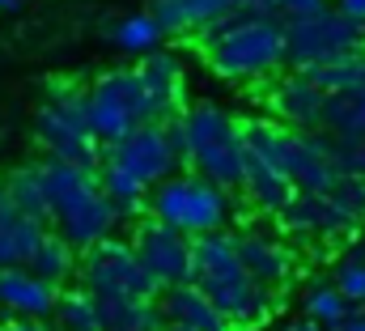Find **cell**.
I'll use <instances>...</instances> for the list:
<instances>
[{
    "label": "cell",
    "instance_id": "6da1fadb",
    "mask_svg": "<svg viewBox=\"0 0 365 331\" xmlns=\"http://www.w3.org/2000/svg\"><path fill=\"white\" fill-rule=\"evenodd\" d=\"M191 285L225 315L234 331H255L272 319L276 293L255 285L238 263L234 234H200L191 238Z\"/></svg>",
    "mask_w": 365,
    "mask_h": 331
},
{
    "label": "cell",
    "instance_id": "7a4b0ae2",
    "mask_svg": "<svg viewBox=\"0 0 365 331\" xmlns=\"http://www.w3.org/2000/svg\"><path fill=\"white\" fill-rule=\"evenodd\" d=\"M195 43L208 56V68L221 81L251 85L280 73L284 60V26L280 17H255V13H230L212 26L195 30Z\"/></svg>",
    "mask_w": 365,
    "mask_h": 331
},
{
    "label": "cell",
    "instance_id": "3957f363",
    "mask_svg": "<svg viewBox=\"0 0 365 331\" xmlns=\"http://www.w3.org/2000/svg\"><path fill=\"white\" fill-rule=\"evenodd\" d=\"M242 141H247V153L280 170L293 191H327L340 178L331 162V141L323 132H293V128H280L276 119H247Z\"/></svg>",
    "mask_w": 365,
    "mask_h": 331
},
{
    "label": "cell",
    "instance_id": "277c9868",
    "mask_svg": "<svg viewBox=\"0 0 365 331\" xmlns=\"http://www.w3.org/2000/svg\"><path fill=\"white\" fill-rule=\"evenodd\" d=\"M34 145L47 153V162H64L77 170L102 166V145L90 132V106L86 89L73 81H47L43 102L34 111Z\"/></svg>",
    "mask_w": 365,
    "mask_h": 331
},
{
    "label": "cell",
    "instance_id": "5b68a950",
    "mask_svg": "<svg viewBox=\"0 0 365 331\" xmlns=\"http://www.w3.org/2000/svg\"><path fill=\"white\" fill-rule=\"evenodd\" d=\"M179 128L187 141V166H195L200 178H208L225 191H238L242 170H247L242 123L217 102H195V106L179 111Z\"/></svg>",
    "mask_w": 365,
    "mask_h": 331
},
{
    "label": "cell",
    "instance_id": "8992f818",
    "mask_svg": "<svg viewBox=\"0 0 365 331\" xmlns=\"http://www.w3.org/2000/svg\"><path fill=\"white\" fill-rule=\"evenodd\" d=\"M47 166V191H51V225L60 238H68L77 250H90L93 243L110 238L119 217L110 200L98 187L93 170H77L64 162H43Z\"/></svg>",
    "mask_w": 365,
    "mask_h": 331
},
{
    "label": "cell",
    "instance_id": "52a82bcc",
    "mask_svg": "<svg viewBox=\"0 0 365 331\" xmlns=\"http://www.w3.org/2000/svg\"><path fill=\"white\" fill-rule=\"evenodd\" d=\"M145 208L153 213V221L179 230L187 238H200V234H221L234 221L238 204H234V191H225L200 174H170L166 183L153 187Z\"/></svg>",
    "mask_w": 365,
    "mask_h": 331
},
{
    "label": "cell",
    "instance_id": "ba28073f",
    "mask_svg": "<svg viewBox=\"0 0 365 331\" xmlns=\"http://www.w3.org/2000/svg\"><path fill=\"white\" fill-rule=\"evenodd\" d=\"M77 272H81V289L90 297H140V302H158V280L145 272V263L136 259L132 243H119V238H102L90 250H81L77 259Z\"/></svg>",
    "mask_w": 365,
    "mask_h": 331
},
{
    "label": "cell",
    "instance_id": "9c48e42d",
    "mask_svg": "<svg viewBox=\"0 0 365 331\" xmlns=\"http://www.w3.org/2000/svg\"><path fill=\"white\" fill-rule=\"evenodd\" d=\"M86 106H90V132L98 136V145H115L132 128L149 123V98H145V85L136 77V68L102 73L86 89Z\"/></svg>",
    "mask_w": 365,
    "mask_h": 331
},
{
    "label": "cell",
    "instance_id": "30bf717a",
    "mask_svg": "<svg viewBox=\"0 0 365 331\" xmlns=\"http://www.w3.org/2000/svg\"><path fill=\"white\" fill-rule=\"evenodd\" d=\"M284 26V60L293 68H306V64H319V60H331L340 51H353L365 43V26L349 21L344 13H336L331 4H323L319 13H306V17H293V21H280Z\"/></svg>",
    "mask_w": 365,
    "mask_h": 331
},
{
    "label": "cell",
    "instance_id": "8fae6325",
    "mask_svg": "<svg viewBox=\"0 0 365 331\" xmlns=\"http://www.w3.org/2000/svg\"><path fill=\"white\" fill-rule=\"evenodd\" d=\"M102 162L128 170L145 191H153L158 183H166L170 174L182 170V162L175 158V149H170V141H166V132H162V123H140V128H132L123 141L102 145Z\"/></svg>",
    "mask_w": 365,
    "mask_h": 331
},
{
    "label": "cell",
    "instance_id": "7c38bea8",
    "mask_svg": "<svg viewBox=\"0 0 365 331\" xmlns=\"http://www.w3.org/2000/svg\"><path fill=\"white\" fill-rule=\"evenodd\" d=\"M132 250L136 259L145 263V272L158 280V289H170V285H187L191 280V238L162 225V221H140L136 234H132Z\"/></svg>",
    "mask_w": 365,
    "mask_h": 331
},
{
    "label": "cell",
    "instance_id": "4fadbf2b",
    "mask_svg": "<svg viewBox=\"0 0 365 331\" xmlns=\"http://www.w3.org/2000/svg\"><path fill=\"white\" fill-rule=\"evenodd\" d=\"M234 250H238V263L247 268V276H251L255 285H264V289H272V293L276 289H289V280H293V272H297V259H293V250H289L284 238L247 225V230L234 234Z\"/></svg>",
    "mask_w": 365,
    "mask_h": 331
},
{
    "label": "cell",
    "instance_id": "5bb4252c",
    "mask_svg": "<svg viewBox=\"0 0 365 331\" xmlns=\"http://www.w3.org/2000/svg\"><path fill=\"white\" fill-rule=\"evenodd\" d=\"M166 34H195L212 26L217 17L230 13H255V17H276V0H153L149 9Z\"/></svg>",
    "mask_w": 365,
    "mask_h": 331
},
{
    "label": "cell",
    "instance_id": "9a60e30c",
    "mask_svg": "<svg viewBox=\"0 0 365 331\" xmlns=\"http://www.w3.org/2000/svg\"><path fill=\"white\" fill-rule=\"evenodd\" d=\"M136 77L145 85V98H149V123H166L182 111V98H187V73H182V60L175 51L158 47L149 56H140L136 64Z\"/></svg>",
    "mask_w": 365,
    "mask_h": 331
},
{
    "label": "cell",
    "instance_id": "2e32d148",
    "mask_svg": "<svg viewBox=\"0 0 365 331\" xmlns=\"http://www.w3.org/2000/svg\"><path fill=\"white\" fill-rule=\"evenodd\" d=\"M276 225L289 238H323V243H344L353 238V230L340 221V213L327 204L323 191H293L289 204L276 213Z\"/></svg>",
    "mask_w": 365,
    "mask_h": 331
},
{
    "label": "cell",
    "instance_id": "e0dca14e",
    "mask_svg": "<svg viewBox=\"0 0 365 331\" xmlns=\"http://www.w3.org/2000/svg\"><path fill=\"white\" fill-rule=\"evenodd\" d=\"M323 89L310 81L306 73H289L272 85L268 93V111L280 128H293V132H319V119H323Z\"/></svg>",
    "mask_w": 365,
    "mask_h": 331
},
{
    "label": "cell",
    "instance_id": "ac0fdd59",
    "mask_svg": "<svg viewBox=\"0 0 365 331\" xmlns=\"http://www.w3.org/2000/svg\"><path fill=\"white\" fill-rule=\"evenodd\" d=\"M56 293L60 289L30 268H0V310H9V319H51Z\"/></svg>",
    "mask_w": 365,
    "mask_h": 331
},
{
    "label": "cell",
    "instance_id": "d6986e66",
    "mask_svg": "<svg viewBox=\"0 0 365 331\" xmlns=\"http://www.w3.org/2000/svg\"><path fill=\"white\" fill-rule=\"evenodd\" d=\"M158 310H162L166 323H182V327H191V331H234L225 323V315H221L191 280L162 289V293H158Z\"/></svg>",
    "mask_w": 365,
    "mask_h": 331
},
{
    "label": "cell",
    "instance_id": "ffe728a7",
    "mask_svg": "<svg viewBox=\"0 0 365 331\" xmlns=\"http://www.w3.org/2000/svg\"><path fill=\"white\" fill-rule=\"evenodd\" d=\"M4 200L13 213L47 225L51 217V191H47V166L43 162H30V166H17L9 178H4Z\"/></svg>",
    "mask_w": 365,
    "mask_h": 331
},
{
    "label": "cell",
    "instance_id": "44dd1931",
    "mask_svg": "<svg viewBox=\"0 0 365 331\" xmlns=\"http://www.w3.org/2000/svg\"><path fill=\"white\" fill-rule=\"evenodd\" d=\"M77 259H81V250L73 247L68 238H60L56 230H47L43 238H38V247L30 255V272L34 276H43L47 285H56V289H64L73 276H77Z\"/></svg>",
    "mask_w": 365,
    "mask_h": 331
},
{
    "label": "cell",
    "instance_id": "7402d4cb",
    "mask_svg": "<svg viewBox=\"0 0 365 331\" xmlns=\"http://www.w3.org/2000/svg\"><path fill=\"white\" fill-rule=\"evenodd\" d=\"M98 302V297H93ZM98 323L102 331H162V310L158 302H140V297H102L98 302Z\"/></svg>",
    "mask_w": 365,
    "mask_h": 331
},
{
    "label": "cell",
    "instance_id": "603a6c76",
    "mask_svg": "<svg viewBox=\"0 0 365 331\" xmlns=\"http://www.w3.org/2000/svg\"><path fill=\"white\" fill-rule=\"evenodd\" d=\"M102 39H106V43H115V47H119V51H128V56H149V51H158V47H162L166 30L158 26V17H153V13H128V17L106 21Z\"/></svg>",
    "mask_w": 365,
    "mask_h": 331
},
{
    "label": "cell",
    "instance_id": "cb8c5ba5",
    "mask_svg": "<svg viewBox=\"0 0 365 331\" xmlns=\"http://www.w3.org/2000/svg\"><path fill=\"white\" fill-rule=\"evenodd\" d=\"M43 234H47V225L21 217L13 208H0V268H26Z\"/></svg>",
    "mask_w": 365,
    "mask_h": 331
},
{
    "label": "cell",
    "instance_id": "d4e9b609",
    "mask_svg": "<svg viewBox=\"0 0 365 331\" xmlns=\"http://www.w3.org/2000/svg\"><path fill=\"white\" fill-rule=\"evenodd\" d=\"M242 191H247V200L259 208V213H268L276 217L284 204H289V195H293V187H289V178L272 170V166H264L259 158H251L247 153V170H242Z\"/></svg>",
    "mask_w": 365,
    "mask_h": 331
},
{
    "label": "cell",
    "instance_id": "484cf974",
    "mask_svg": "<svg viewBox=\"0 0 365 331\" xmlns=\"http://www.w3.org/2000/svg\"><path fill=\"white\" fill-rule=\"evenodd\" d=\"M297 73H306L310 81L323 89V93L361 89V85H365V43H361V47H353V51H340V56H331V60L306 64V68H297Z\"/></svg>",
    "mask_w": 365,
    "mask_h": 331
},
{
    "label": "cell",
    "instance_id": "4316f807",
    "mask_svg": "<svg viewBox=\"0 0 365 331\" xmlns=\"http://www.w3.org/2000/svg\"><path fill=\"white\" fill-rule=\"evenodd\" d=\"M323 136H365V85L361 89H340L323 98Z\"/></svg>",
    "mask_w": 365,
    "mask_h": 331
},
{
    "label": "cell",
    "instance_id": "83f0119b",
    "mask_svg": "<svg viewBox=\"0 0 365 331\" xmlns=\"http://www.w3.org/2000/svg\"><path fill=\"white\" fill-rule=\"evenodd\" d=\"M93 174H98V187H102V195L110 200V208H115V217H119V221H132V217H140V213H145V195H149V191H145L128 170L102 162Z\"/></svg>",
    "mask_w": 365,
    "mask_h": 331
},
{
    "label": "cell",
    "instance_id": "f1b7e54d",
    "mask_svg": "<svg viewBox=\"0 0 365 331\" xmlns=\"http://www.w3.org/2000/svg\"><path fill=\"white\" fill-rule=\"evenodd\" d=\"M51 319H56L60 331H102V323H98V302H93L86 289H60Z\"/></svg>",
    "mask_w": 365,
    "mask_h": 331
},
{
    "label": "cell",
    "instance_id": "f546056e",
    "mask_svg": "<svg viewBox=\"0 0 365 331\" xmlns=\"http://www.w3.org/2000/svg\"><path fill=\"white\" fill-rule=\"evenodd\" d=\"M323 195H327V204L340 213V221H344L353 234L365 225V178H349V174H340Z\"/></svg>",
    "mask_w": 365,
    "mask_h": 331
},
{
    "label": "cell",
    "instance_id": "4dcf8cb0",
    "mask_svg": "<svg viewBox=\"0 0 365 331\" xmlns=\"http://www.w3.org/2000/svg\"><path fill=\"white\" fill-rule=\"evenodd\" d=\"M349 310H353V302H344V297L336 293V285H310V289H306V297H302V315H306V319H314L323 331L336 327Z\"/></svg>",
    "mask_w": 365,
    "mask_h": 331
},
{
    "label": "cell",
    "instance_id": "1f68e13d",
    "mask_svg": "<svg viewBox=\"0 0 365 331\" xmlns=\"http://www.w3.org/2000/svg\"><path fill=\"white\" fill-rule=\"evenodd\" d=\"M331 141V162L336 174L365 178V136H327Z\"/></svg>",
    "mask_w": 365,
    "mask_h": 331
},
{
    "label": "cell",
    "instance_id": "d6a6232c",
    "mask_svg": "<svg viewBox=\"0 0 365 331\" xmlns=\"http://www.w3.org/2000/svg\"><path fill=\"white\" fill-rule=\"evenodd\" d=\"M336 293L344 297V302H353V306H361L365 302V263H357L353 255H340L336 259Z\"/></svg>",
    "mask_w": 365,
    "mask_h": 331
},
{
    "label": "cell",
    "instance_id": "836d02e7",
    "mask_svg": "<svg viewBox=\"0 0 365 331\" xmlns=\"http://www.w3.org/2000/svg\"><path fill=\"white\" fill-rule=\"evenodd\" d=\"M0 331H56L51 319H9Z\"/></svg>",
    "mask_w": 365,
    "mask_h": 331
},
{
    "label": "cell",
    "instance_id": "e575fe53",
    "mask_svg": "<svg viewBox=\"0 0 365 331\" xmlns=\"http://www.w3.org/2000/svg\"><path fill=\"white\" fill-rule=\"evenodd\" d=\"M336 13H344L349 21L365 26V0H336Z\"/></svg>",
    "mask_w": 365,
    "mask_h": 331
},
{
    "label": "cell",
    "instance_id": "d590c367",
    "mask_svg": "<svg viewBox=\"0 0 365 331\" xmlns=\"http://www.w3.org/2000/svg\"><path fill=\"white\" fill-rule=\"evenodd\" d=\"M327 331H365V310H361V306H353L336 327H327Z\"/></svg>",
    "mask_w": 365,
    "mask_h": 331
},
{
    "label": "cell",
    "instance_id": "8d00e7d4",
    "mask_svg": "<svg viewBox=\"0 0 365 331\" xmlns=\"http://www.w3.org/2000/svg\"><path fill=\"white\" fill-rule=\"evenodd\" d=\"M361 230H365V225H361ZM344 255H353L357 263H365V234H361V238H353V247L344 250Z\"/></svg>",
    "mask_w": 365,
    "mask_h": 331
},
{
    "label": "cell",
    "instance_id": "74e56055",
    "mask_svg": "<svg viewBox=\"0 0 365 331\" xmlns=\"http://www.w3.org/2000/svg\"><path fill=\"white\" fill-rule=\"evenodd\" d=\"M289 331H323V327H319L314 319H306V315H302V319H293V323H289Z\"/></svg>",
    "mask_w": 365,
    "mask_h": 331
},
{
    "label": "cell",
    "instance_id": "f35d334b",
    "mask_svg": "<svg viewBox=\"0 0 365 331\" xmlns=\"http://www.w3.org/2000/svg\"><path fill=\"white\" fill-rule=\"evenodd\" d=\"M21 4H26V0H0V13H17Z\"/></svg>",
    "mask_w": 365,
    "mask_h": 331
},
{
    "label": "cell",
    "instance_id": "ab89813d",
    "mask_svg": "<svg viewBox=\"0 0 365 331\" xmlns=\"http://www.w3.org/2000/svg\"><path fill=\"white\" fill-rule=\"evenodd\" d=\"M162 331H191V327H182V323H162Z\"/></svg>",
    "mask_w": 365,
    "mask_h": 331
},
{
    "label": "cell",
    "instance_id": "60d3db41",
    "mask_svg": "<svg viewBox=\"0 0 365 331\" xmlns=\"http://www.w3.org/2000/svg\"><path fill=\"white\" fill-rule=\"evenodd\" d=\"M0 208H9V200H4V178H0Z\"/></svg>",
    "mask_w": 365,
    "mask_h": 331
},
{
    "label": "cell",
    "instance_id": "b9f144b4",
    "mask_svg": "<svg viewBox=\"0 0 365 331\" xmlns=\"http://www.w3.org/2000/svg\"><path fill=\"white\" fill-rule=\"evenodd\" d=\"M361 310H365V302H361Z\"/></svg>",
    "mask_w": 365,
    "mask_h": 331
}]
</instances>
